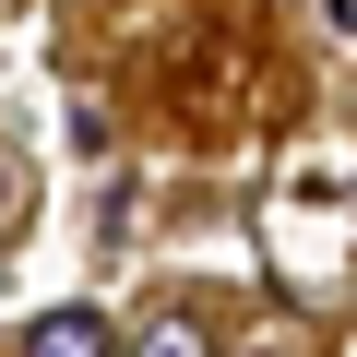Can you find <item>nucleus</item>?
<instances>
[{
	"mask_svg": "<svg viewBox=\"0 0 357 357\" xmlns=\"http://www.w3.org/2000/svg\"><path fill=\"white\" fill-rule=\"evenodd\" d=\"M131 357H227V345H215V333H203L191 310H155V321L131 333Z\"/></svg>",
	"mask_w": 357,
	"mask_h": 357,
	"instance_id": "f03ea898",
	"label": "nucleus"
},
{
	"mask_svg": "<svg viewBox=\"0 0 357 357\" xmlns=\"http://www.w3.org/2000/svg\"><path fill=\"white\" fill-rule=\"evenodd\" d=\"M227 357H310V345H227Z\"/></svg>",
	"mask_w": 357,
	"mask_h": 357,
	"instance_id": "7ed1b4c3",
	"label": "nucleus"
},
{
	"mask_svg": "<svg viewBox=\"0 0 357 357\" xmlns=\"http://www.w3.org/2000/svg\"><path fill=\"white\" fill-rule=\"evenodd\" d=\"M24 357H107V321L96 310H36L24 321Z\"/></svg>",
	"mask_w": 357,
	"mask_h": 357,
	"instance_id": "f257e3e1",
	"label": "nucleus"
}]
</instances>
